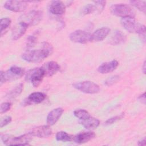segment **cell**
Masks as SVG:
<instances>
[{
    "mask_svg": "<svg viewBox=\"0 0 146 146\" xmlns=\"http://www.w3.org/2000/svg\"><path fill=\"white\" fill-rule=\"evenodd\" d=\"M53 51V47L48 42L42 43L40 48L37 50H28L22 54V58L30 63H39L50 56Z\"/></svg>",
    "mask_w": 146,
    "mask_h": 146,
    "instance_id": "cell-1",
    "label": "cell"
},
{
    "mask_svg": "<svg viewBox=\"0 0 146 146\" xmlns=\"http://www.w3.org/2000/svg\"><path fill=\"white\" fill-rule=\"evenodd\" d=\"M11 120H12V117L11 116H7L4 117L1 120L0 127L2 128V127H5V125L9 124V123H11Z\"/></svg>",
    "mask_w": 146,
    "mask_h": 146,
    "instance_id": "cell-33",
    "label": "cell"
},
{
    "mask_svg": "<svg viewBox=\"0 0 146 146\" xmlns=\"http://www.w3.org/2000/svg\"><path fill=\"white\" fill-rule=\"evenodd\" d=\"M11 104L10 102L2 103L1 104V106H0V112H1V113H5L7 111H8L9 110H10V109L11 108Z\"/></svg>",
    "mask_w": 146,
    "mask_h": 146,
    "instance_id": "cell-32",
    "label": "cell"
},
{
    "mask_svg": "<svg viewBox=\"0 0 146 146\" xmlns=\"http://www.w3.org/2000/svg\"><path fill=\"white\" fill-rule=\"evenodd\" d=\"M74 116L80 120H84L91 116L90 113L84 109H77L74 111Z\"/></svg>",
    "mask_w": 146,
    "mask_h": 146,
    "instance_id": "cell-24",
    "label": "cell"
},
{
    "mask_svg": "<svg viewBox=\"0 0 146 146\" xmlns=\"http://www.w3.org/2000/svg\"><path fill=\"white\" fill-rule=\"evenodd\" d=\"M63 112V110L60 107L56 108L52 110V111H51L48 113L47 116V119H46L47 124L49 126L54 125L59 119Z\"/></svg>",
    "mask_w": 146,
    "mask_h": 146,
    "instance_id": "cell-14",
    "label": "cell"
},
{
    "mask_svg": "<svg viewBox=\"0 0 146 146\" xmlns=\"http://www.w3.org/2000/svg\"><path fill=\"white\" fill-rule=\"evenodd\" d=\"M33 136L30 132L17 137L4 134L1 135V140L5 145H29V143L32 139Z\"/></svg>",
    "mask_w": 146,
    "mask_h": 146,
    "instance_id": "cell-3",
    "label": "cell"
},
{
    "mask_svg": "<svg viewBox=\"0 0 146 146\" xmlns=\"http://www.w3.org/2000/svg\"><path fill=\"white\" fill-rule=\"evenodd\" d=\"M119 63L116 60H113L110 62H104L100 64L98 68V71L102 74H108L113 71L118 66Z\"/></svg>",
    "mask_w": 146,
    "mask_h": 146,
    "instance_id": "cell-16",
    "label": "cell"
},
{
    "mask_svg": "<svg viewBox=\"0 0 146 146\" xmlns=\"http://www.w3.org/2000/svg\"><path fill=\"white\" fill-rule=\"evenodd\" d=\"M23 88V84L22 83H19L18 85L15 86V87H14L11 90H10L6 94V97L9 99H15L22 93Z\"/></svg>",
    "mask_w": 146,
    "mask_h": 146,
    "instance_id": "cell-22",
    "label": "cell"
},
{
    "mask_svg": "<svg viewBox=\"0 0 146 146\" xmlns=\"http://www.w3.org/2000/svg\"><path fill=\"white\" fill-rule=\"evenodd\" d=\"M45 98V95L42 92H33L29 95L28 98L25 102L26 103V104H39L44 100Z\"/></svg>",
    "mask_w": 146,
    "mask_h": 146,
    "instance_id": "cell-19",
    "label": "cell"
},
{
    "mask_svg": "<svg viewBox=\"0 0 146 146\" xmlns=\"http://www.w3.org/2000/svg\"><path fill=\"white\" fill-rule=\"evenodd\" d=\"M145 141H146V140H145V139L144 138V139H143V140H140V141H139V143H138V145H140V146H144V145H145Z\"/></svg>",
    "mask_w": 146,
    "mask_h": 146,
    "instance_id": "cell-35",
    "label": "cell"
},
{
    "mask_svg": "<svg viewBox=\"0 0 146 146\" xmlns=\"http://www.w3.org/2000/svg\"><path fill=\"white\" fill-rule=\"evenodd\" d=\"M110 10L112 14L117 17H121V18L124 17L135 18V17L134 11L127 4H113L111 6Z\"/></svg>",
    "mask_w": 146,
    "mask_h": 146,
    "instance_id": "cell-5",
    "label": "cell"
},
{
    "mask_svg": "<svg viewBox=\"0 0 146 146\" xmlns=\"http://www.w3.org/2000/svg\"><path fill=\"white\" fill-rule=\"evenodd\" d=\"M42 68L45 76L50 77L55 75L60 70V66L55 61H50L45 63Z\"/></svg>",
    "mask_w": 146,
    "mask_h": 146,
    "instance_id": "cell-15",
    "label": "cell"
},
{
    "mask_svg": "<svg viewBox=\"0 0 146 146\" xmlns=\"http://www.w3.org/2000/svg\"><path fill=\"white\" fill-rule=\"evenodd\" d=\"M119 76L118 75H114L107 79L104 82V84L107 86H110L116 83L119 80Z\"/></svg>",
    "mask_w": 146,
    "mask_h": 146,
    "instance_id": "cell-31",
    "label": "cell"
},
{
    "mask_svg": "<svg viewBox=\"0 0 146 146\" xmlns=\"http://www.w3.org/2000/svg\"><path fill=\"white\" fill-rule=\"evenodd\" d=\"M96 11V7L95 5L87 4L82 9V14L83 15H87Z\"/></svg>",
    "mask_w": 146,
    "mask_h": 146,
    "instance_id": "cell-28",
    "label": "cell"
},
{
    "mask_svg": "<svg viewBox=\"0 0 146 146\" xmlns=\"http://www.w3.org/2000/svg\"><path fill=\"white\" fill-rule=\"evenodd\" d=\"M80 123L86 129L91 130L96 129L99 127L100 124V121L95 117L90 116L86 120H80Z\"/></svg>",
    "mask_w": 146,
    "mask_h": 146,
    "instance_id": "cell-21",
    "label": "cell"
},
{
    "mask_svg": "<svg viewBox=\"0 0 146 146\" xmlns=\"http://www.w3.org/2000/svg\"><path fill=\"white\" fill-rule=\"evenodd\" d=\"M124 113L119 115H117V116H113V117H112L108 119H107L106 121H105V124L106 125H110V124H112L115 122H116L117 121L123 119V117H124Z\"/></svg>",
    "mask_w": 146,
    "mask_h": 146,
    "instance_id": "cell-30",
    "label": "cell"
},
{
    "mask_svg": "<svg viewBox=\"0 0 146 146\" xmlns=\"http://www.w3.org/2000/svg\"><path fill=\"white\" fill-rule=\"evenodd\" d=\"M33 136L40 138L48 137L52 135V130L49 125H40L33 128L30 132Z\"/></svg>",
    "mask_w": 146,
    "mask_h": 146,
    "instance_id": "cell-11",
    "label": "cell"
},
{
    "mask_svg": "<svg viewBox=\"0 0 146 146\" xmlns=\"http://www.w3.org/2000/svg\"><path fill=\"white\" fill-rule=\"evenodd\" d=\"M125 40V35L121 31L116 30L110 38L109 40V43L112 45H117L124 43Z\"/></svg>",
    "mask_w": 146,
    "mask_h": 146,
    "instance_id": "cell-20",
    "label": "cell"
},
{
    "mask_svg": "<svg viewBox=\"0 0 146 146\" xmlns=\"http://www.w3.org/2000/svg\"><path fill=\"white\" fill-rule=\"evenodd\" d=\"M24 74L25 70L18 66L11 67L6 72L1 71L0 72L1 85L6 82H11L18 79L22 77Z\"/></svg>",
    "mask_w": 146,
    "mask_h": 146,
    "instance_id": "cell-4",
    "label": "cell"
},
{
    "mask_svg": "<svg viewBox=\"0 0 146 146\" xmlns=\"http://www.w3.org/2000/svg\"><path fill=\"white\" fill-rule=\"evenodd\" d=\"M110 29L107 27H103L97 29L92 34H91L92 41L100 42L104 40L110 33Z\"/></svg>",
    "mask_w": 146,
    "mask_h": 146,
    "instance_id": "cell-18",
    "label": "cell"
},
{
    "mask_svg": "<svg viewBox=\"0 0 146 146\" xmlns=\"http://www.w3.org/2000/svg\"><path fill=\"white\" fill-rule=\"evenodd\" d=\"M55 138L57 141H61L63 142L71 141L73 140L72 136L69 135L64 131H59L57 132Z\"/></svg>",
    "mask_w": 146,
    "mask_h": 146,
    "instance_id": "cell-23",
    "label": "cell"
},
{
    "mask_svg": "<svg viewBox=\"0 0 146 146\" xmlns=\"http://www.w3.org/2000/svg\"><path fill=\"white\" fill-rule=\"evenodd\" d=\"M50 13L56 15H62L65 13L66 6L60 1H52L51 2L49 8Z\"/></svg>",
    "mask_w": 146,
    "mask_h": 146,
    "instance_id": "cell-12",
    "label": "cell"
},
{
    "mask_svg": "<svg viewBox=\"0 0 146 146\" xmlns=\"http://www.w3.org/2000/svg\"><path fill=\"white\" fill-rule=\"evenodd\" d=\"M120 23L125 30L131 33H137L141 37H143L145 41V26L136 22L135 18L124 17L122 18Z\"/></svg>",
    "mask_w": 146,
    "mask_h": 146,
    "instance_id": "cell-2",
    "label": "cell"
},
{
    "mask_svg": "<svg viewBox=\"0 0 146 146\" xmlns=\"http://www.w3.org/2000/svg\"><path fill=\"white\" fill-rule=\"evenodd\" d=\"M145 63H146V62H145V61H144V63H143V66H142V71H143V74H145V71H146V66H145Z\"/></svg>",
    "mask_w": 146,
    "mask_h": 146,
    "instance_id": "cell-36",
    "label": "cell"
},
{
    "mask_svg": "<svg viewBox=\"0 0 146 146\" xmlns=\"http://www.w3.org/2000/svg\"><path fill=\"white\" fill-rule=\"evenodd\" d=\"M37 41V36L35 34L29 35L26 39V45L27 48H31L35 46Z\"/></svg>",
    "mask_w": 146,
    "mask_h": 146,
    "instance_id": "cell-26",
    "label": "cell"
},
{
    "mask_svg": "<svg viewBox=\"0 0 146 146\" xmlns=\"http://www.w3.org/2000/svg\"><path fill=\"white\" fill-rule=\"evenodd\" d=\"M43 12L40 10H33L22 15L19 18V22L26 23L28 26L38 25L42 19Z\"/></svg>",
    "mask_w": 146,
    "mask_h": 146,
    "instance_id": "cell-7",
    "label": "cell"
},
{
    "mask_svg": "<svg viewBox=\"0 0 146 146\" xmlns=\"http://www.w3.org/2000/svg\"><path fill=\"white\" fill-rule=\"evenodd\" d=\"M138 99L143 104L145 103V93H143L142 95H141L140 96H139V97L138 98Z\"/></svg>",
    "mask_w": 146,
    "mask_h": 146,
    "instance_id": "cell-34",
    "label": "cell"
},
{
    "mask_svg": "<svg viewBox=\"0 0 146 146\" xmlns=\"http://www.w3.org/2000/svg\"><path fill=\"white\" fill-rule=\"evenodd\" d=\"M70 39L75 43L85 44L91 42V34L84 30H77L72 32L69 35Z\"/></svg>",
    "mask_w": 146,
    "mask_h": 146,
    "instance_id": "cell-9",
    "label": "cell"
},
{
    "mask_svg": "<svg viewBox=\"0 0 146 146\" xmlns=\"http://www.w3.org/2000/svg\"><path fill=\"white\" fill-rule=\"evenodd\" d=\"M73 87L78 90L89 94H94L99 92V86L91 81H82L75 83L72 84Z\"/></svg>",
    "mask_w": 146,
    "mask_h": 146,
    "instance_id": "cell-8",
    "label": "cell"
},
{
    "mask_svg": "<svg viewBox=\"0 0 146 146\" xmlns=\"http://www.w3.org/2000/svg\"><path fill=\"white\" fill-rule=\"evenodd\" d=\"M28 26L22 22H19L13 29L11 33L12 39L17 40L21 38L26 33Z\"/></svg>",
    "mask_w": 146,
    "mask_h": 146,
    "instance_id": "cell-13",
    "label": "cell"
},
{
    "mask_svg": "<svg viewBox=\"0 0 146 146\" xmlns=\"http://www.w3.org/2000/svg\"><path fill=\"white\" fill-rule=\"evenodd\" d=\"M94 3H95V6L96 7V11L98 12V13H100L103 10L106 4V1H94Z\"/></svg>",
    "mask_w": 146,
    "mask_h": 146,
    "instance_id": "cell-29",
    "label": "cell"
},
{
    "mask_svg": "<svg viewBox=\"0 0 146 146\" xmlns=\"http://www.w3.org/2000/svg\"><path fill=\"white\" fill-rule=\"evenodd\" d=\"M44 76V72L42 67L34 68L27 72L25 80L30 82L34 87H38L42 83Z\"/></svg>",
    "mask_w": 146,
    "mask_h": 146,
    "instance_id": "cell-6",
    "label": "cell"
},
{
    "mask_svg": "<svg viewBox=\"0 0 146 146\" xmlns=\"http://www.w3.org/2000/svg\"><path fill=\"white\" fill-rule=\"evenodd\" d=\"M4 7L10 11L20 13L25 11L27 7V2L23 1H7L4 4Z\"/></svg>",
    "mask_w": 146,
    "mask_h": 146,
    "instance_id": "cell-10",
    "label": "cell"
},
{
    "mask_svg": "<svg viewBox=\"0 0 146 146\" xmlns=\"http://www.w3.org/2000/svg\"><path fill=\"white\" fill-rule=\"evenodd\" d=\"M95 136V133L92 131L80 132L73 137V140L76 143L83 144L92 140Z\"/></svg>",
    "mask_w": 146,
    "mask_h": 146,
    "instance_id": "cell-17",
    "label": "cell"
},
{
    "mask_svg": "<svg viewBox=\"0 0 146 146\" xmlns=\"http://www.w3.org/2000/svg\"><path fill=\"white\" fill-rule=\"evenodd\" d=\"M131 5L143 13H145L146 11V2L145 1H131Z\"/></svg>",
    "mask_w": 146,
    "mask_h": 146,
    "instance_id": "cell-25",
    "label": "cell"
},
{
    "mask_svg": "<svg viewBox=\"0 0 146 146\" xmlns=\"http://www.w3.org/2000/svg\"><path fill=\"white\" fill-rule=\"evenodd\" d=\"M11 19L9 18H3L1 19V36L3 35V32L7 29L11 24Z\"/></svg>",
    "mask_w": 146,
    "mask_h": 146,
    "instance_id": "cell-27",
    "label": "cell"
}]
</instances>
